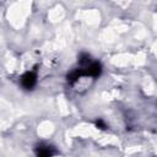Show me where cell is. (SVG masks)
<instances>
[{
  "label": "cell",
  "mask_w": 157,
  "mask_h": 157,
  "mask_svg": "<svg viewBox=\"0 0 157 157\" xmlns=\"http://www.w3.org/2000/svg\"><path fill=\"white\" fill-rule=\"evenodd\" d=\"M37 82V76L34 71H28L21 77V85L26 90H32Z\"/></svg>",
  "instance_id": "6da1fadb"
},
{
  "label": "cell",
  "mask_w": 157,
  "mask_h": 157,
  "mask_svg": "<svg viewBox=\"0 0 157 157\" xmlns=\"http://www.w3.org/2000/svg\"><path fill=\"white\" fill-rule=\"evenodd\" d=\"M37 155H38V157H53L52 147H48V146H40V147L37 150Z\"/></svg>",
  "instance_id": "3957f363"
},
{
  "label": "cell",
  "mask_w": 157,
  "mask_h": 157,
  "mask_svg": "<svg viewBox=\"0 0 157 157\" xmlns=\"http://www.w3.org/2000/svg\"><path fill=\"white\" fill-rule=\"evenodd\" d=\"M82 69L85 70V76H91V77H97L102 72V66L98 61H92L88 66Z\"/></svg>",
  "instance_id": "7a4b0ae2"
},
{
  "label": "cell",
  "mask_w": 157,
  "mask_h": 157,
  "mask_svg": "<svg viewBox=\"0 0 157 157\" xmlns=\"http://www.w3.org/2000/svg\"><path fill=\"white\" fill-rule=\"evenodd\" d=\"M97 126H101V129H104V128H105V125H104L101 120H98V121H97Z\"/></svg>",
  "instance_id": "277c9868"
}]
</instances>
